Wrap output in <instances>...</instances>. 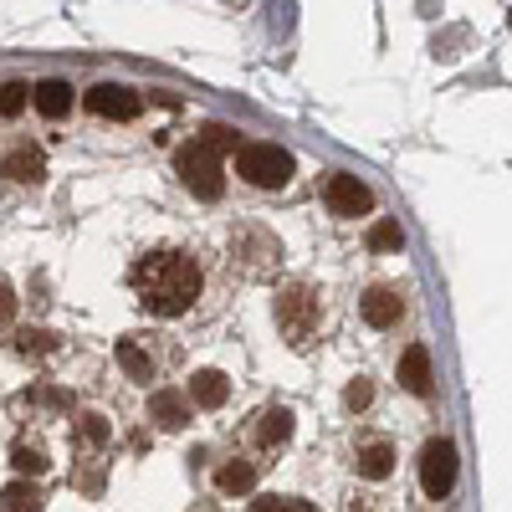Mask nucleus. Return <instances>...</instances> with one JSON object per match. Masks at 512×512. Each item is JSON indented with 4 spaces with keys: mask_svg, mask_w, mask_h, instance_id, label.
<instances>
[{
    "mask_svg": "<svg viewBox=\"0 0 512 512\" xmlns=\"http://www.w3.org/2000/svg\"><path fill=\"white\" fill-rule=\"evenodd\" d=\"M41 502L47 497H41V487H31V482H11L6 492H0V507L6 512H41Z\"/></svg>",
    "mask_w": 512,
    "mask_h": 512,
    "instance_id": "17",
    "label": "nucleus"
},
{
    "mask_svg": "<svg viewBox=\"0 0 512 512\" xmlns=\"http://www.w3.org/2000/svg\"><path fill=\"white\" fill-rule=\"evenodd\" d=\"M328 210L333 216H369L374 210V195H369V185H359L354 175H328Z\"/></svg>",
    "mask_w": 512,
    "mask_h": 512,
    "instance_id": "6",
    "label": "nucleus"
},
{
    "mask_svg": "<svg viewBox=\"0 0 512 512\" xmlns=\"http://www.w3.org/2000/svg\"><path fill=\"white\" fill-rule=\"evenodd\" d=\"M369 400H374V384H369V379H354L349 390H344V405H349V410H364Z\"/></svg>",
    "mask_w": 512,
    "mask_h": 512,
    "instance_id": "24",
    "label": "nucleus"
},
{
    "mask_svg": "<svg viewBox=\"0 0 512 512\" xmlns=\"http://www.w3.org/2000/svg\"><path fill=\"white\" fill-rule=\"evenodd\" d=\"M354 466H359V477H369V482H384V477L395 472V446L374 436V441H364V446L354 451Z\"/></svg>",
    "mask_w": 512,
    "mask_h": 512,
    "instance_id": "9",
    "label": "nucleus"
},
{
    "mask_svg": "<svg viewBox=\"0 0 512 512\" xmlns=\"http://www.w3.org/2000/svg\"><path fill=\"white\" fill-rule=\"evenodd\" d=\"M31 103L47 113V118H62L72 108V88H67L62 77H47V82H36V88H31Z\"/></svg>",
    "mask_w": 512,
    "mask_h": 512,
    "instance_id": "14",
    "label": "nucleus"
},
{
    "mask_svg": "<svg viewBox=\"0 0 512 512\" xmlns=\"http://www.w3.org/2000/svg\"><path fill=\"white\" fill-rule=\"evenodd\" d=\"M52 349H57V338H52V333H41V328L21 338V354H52Z\"/></svg>",
    "mask_w": 512,
    "mask_h": 512,
    "instance_id": "25",
    "label": "nucleus"
},
{
    "mask_svg": "<svg viewBox=\"0 0 512 512\" xmlns=\"http://www.w3.org/2000/svg\"><path fill=\"white\" fill-rule=\"evenodd\" d=\"M318 318H323V308H318L313 287H287L277 297V328L287 333V344H308L318 333Z\"/></svg>",
    "mask_w": 512,
    "mask_h": 512,
    "instance_id": "4",
    "label": "nucleus"
},
{
    "mask_svg": "<svg viewBox=\"0 0 512 512\" xmlns=\"http://www.w3.org/2000/svg\"><path fill=\"white\" fill-rule=\"evenodd\" d=\"M349 512H364V507H359V502H349Z\"/></svg>",
    "mask_w": 512,
    "mask_h": 512,
    "instance_id": "27",
    "label": "nucleus"
},
{
    "mask_svg": "<svg viewBox=\"0 0 512 512\" xmlns=\"http://www.w3.org/2000/svg\"><path fill=\"white\" fill-rule=\"evenodd\" d=\"M420 487H425V497H451V487H456V446L446 441V436H436V441H425V451H420Z\"/></svg>",
    "mask_w": 512,
    "mask_h": 512,
    "instance_id": "5",
    "label": "nucleus"
},
{
    "mask_svg": "<svg viewBox=\"0 0 512 512\" xmlns=\"http://www.w3.org/2000/svg\"><path fill=\"white\" fill-rule=\"evenodd\" d=\"M226 395H231V384H226L221 369H200V374L190 379V400H195L200 410H221Z\"/></svg>",
    "mask_w": 512,
    "mask_h": 512,
    "instance_id": "11",
    "label": "nucleus"
},
{
    "mask_svg": "<svg viewBox=\"0 0 512 512\" xmlns=\"http://www.w3.org/2000/svg\"><path fill=\"white\" fill-rule=\"evenodd\" d=\"M0 175L21 180V185H36L41 175H47V159H41L36 149H11L6 159H0Z\"/></svg>",
    "mask_w": 512,
    "mask_h": 512,
    "instance_id": "13",
    "label": "nucleus"
},
{
    "mask_svg": "<svg viewBox=\"0 0 512 512\" xmlns=\"http://www.w3.org/2000/svg\"><path fill=\"white\" fill-rule=\"evenodd\" d=\"M16 318V292H11V282L6 277H0V328H6Z\"/></svg>",
    "mask_w": 512,
    "mask_h": 512,
    "instance_id": "26",
    "label": "nucleus"
},
{
    "mask_svg": "<svg viewBox=\"0 0 512 512\" xmlns=\"http://www.w3.org/2000/svg\"><path fill=\"white\" fill-rule=\"evenodd\" d=\"M149 415L164 425V431H180V425L190 420V400H185V395H175V390H159V395L149 400Z\"/></svg>",
    "mask_w": 512,
    "mask_h": 512,
    "instance_id": "15",
    "label": "nucleus"
},
{
    "mask_svg": "<svg viewBox=\"0 0 512 512\" xmlns=\"http://www.w3.org/2000/svg\"><path fill=\"white\" fill-rule=\"evenodd\" d=\"M88 108H93L98 118H118V123H128V118H139V93L118 88V82H98V88L88 93Z\"/></svg>",
    "mask_w": 512,
    "mask_h": 512,
    "instance_id": "7",
    "label": "nucleus"
},
{
    "mask_svg": "<svg viewBox=\"0 0 512 512\" xmlns=\"http://www.w3.org/2000/svg\"><path fill=\"white\" fill-rule=\"evenodd\" d=\"M128 282H134V297L154 313V318H180L195 308V297H200V267H195V256L190 251H175V246H164V251H144L134 272H128Z\"/></svg>",
    "mask_w": 512,
    "mask_h": 512,
    "instance_id": "1",
    "label": "nucleus"
},
{
    "mask_svg": "<svg viewBox=\"0 0 512 512\" xmlns=\"http://www.w3.org/2000/svg\"><path fill=\"white\" fill-rule=\"evenodd\" d=\"M11 461H16V472H26V477H41V472H47V456H41L36 446H16Z\"/></svg>",
    "mask_w": 512,
    "mask_h": 512,
    "instance_id": "21",
    "label": "nucleus"
},
{
    "mask_svg": "<svg viewBox=\"0 0 512 512\" xmlns=\"http://www.w3.org/2000/svg\"><path fill=\"white\" fill-rule=\"evenodd\" d=\"M77 441H82V446H103V441H108V420H103V415H82V420H77Z\"/></svg>",
    "mask_w": 512,
    "mask_h": 512,
    "instance_id": "19",
    "label": "nucleus"
},
{
    "mask_svg": "<svg viewBox=\"0 0 512 512\" xmlns=\"http://www.w3.org/2000/svg\"><path fill=\"white\" fill-rule=\"evenodd\" d=\"M256 441H262L267 451L287 446V441H292V410L272 405V410H262V415H256Z\"/></svg>",
    "mask_w": 512,
    "mask_h": 512,
    "instance_id": "12",
    "label": "nucleus"
},
{
    "mask_svg": "<svg viewBox=\"0 0 512 512\" xmlns=\"http://www.w3.org/2000/svg\"><path fill=\"white\" fill-rule=\"evenodd\" d=\"M118 364L128 369V379H154V354H144L134 338H123V344H118Z\"/></svg>",
    "mask_w": 512,
    "mask_h": 512,
    "instance_id": "18",
    "label": "nucleus"
},
{
    "mask_svg": "<svg viewBox=\"0 0 512 512\" xmlns=\"http://www.w3.org/2000/svg\"><path fill=\"white\" fill-rule=\"evenodd\" d=\"M251 512H313L308 502H297V497H256Z\"/></svg>",
    "mask_w": 512,
    "mask_h": 512,
    "instance_id": "23",
    "label": "nucleus"
},
{
    "mask_svg": "<svg viewBox=\"0 0 512 512\" xmlns=\"http://www.w3.org/2000/svg\"><path fill=\"white\" fill-rule=\"evenodd\" d=\"M175 169H180V180H185L190 195H200V200H221V195H226L221 149H210L205 139H200V144H185V149L175 154Z\"/></svg>",
    "mask_w": 512,
    "mask_h": 512,
    "instance_id": "2",
    "label": "nucleus"
},
{
    "mask_svg": "<svg viewBox=\"0 0 512 512\" xmlns=\"http://www.w3.org/2000/svg\"><path fill=\"white\" fill-rule=\"evenodd\" d=\"M216 487H221L226 497L251 492V487H256V466H251V461H226L221 472H216Z\"/></svg>",
    "mask_w": 512,
    "mask_h": 512,
    "instance_id": "16",
    "label": "nucleus"
},
{
    "mask_svg": "<svg viewBox=\"0 0 512 512\" xmlns=\"http://www.w3.org/2000/svg\"><path fill=\"white\" fill-rule=\"evenodd\" d=\"M400 384L410 395H431V349L425 344H410L400 354Z\"/></svg>",
    "mask_w": 512,
    "mask_h": 512,
    "instance_id": "8",
    "label": "nucleus"
},
{
    "mask_svg": "<svg viewBox=\"0 0 512 512\" xmlns=\"http://www.w3.org/2000/svg\"><path fill=\"white\" fill-rule=\"evenodd\" d=\"M236 175L256 190H282L292 180V154L277 144H241L236 149Z\"/></svg>",
    "mask_w": 512,
    "mask_h": 512,
    "instance_id": "3",
    "label": "nucleus"
},
{
    "mask_svg": "<svg viewBox=\"0 0 512 512\" xmlns=\"http://www.w3.org/2000/svg\"><path fill=\"white\" fill-rule=\"evenodd\" d=\"M400 313H405V297H400L395 287H369V292H364V318H369L374 328L400 323Z\"/></svg>",
    "mask_w": 512,
    "mask_h": 512,
    "instance_id": "10",
    "label": "nucleus"
},
{
    "mask_svg": "<svg viewBox=\"0 0 512 512\" xmlns=\"http://www.w3.org/2000/svg\"><path fill=\"white\" fill-rule=\"evenodd\" d=\"M26 103H31V88H26V82H6V88H0V113L16 118Z\"/></svg>",
    "mask_w": 512,
    "mask_h": 512,
    "instance_id": "22",
    "label": "nucleus"
},
{
    "mask_svg": "<svg viewBox=\"0 0 512 512\" xmlns=\"http://www.w3.org/2000/svg\"><path fill=\"white\" fill-rule=\"evenodd\" d=\"M369 246H374V251H400V246H405V236H400V226H395V221H379V226L369 231Z\"/></svg>",
    "mask_w": 512,
    "mask_h": 512,
    "instance_id": "20",
    "label": "nucleus"
}]
</instances>
